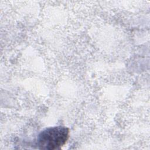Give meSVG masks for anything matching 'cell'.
<instances>
[{"label": "cell", "mask_w": 150, "mask_h": 150, "mask_svg": "<svg viewBox=\"0 0 150 150\" xmlns=\"http://www.w3.org/2000/svg\"><path fill=\"white\" fill-rule=\"evenodd\" d=\"M69 133V128L64 126L47 128L39 134L38 146L40 149L46 150L60 149L68 140Z\"/></svg>", "instance_id": "6da1fadb"}]
</instances>
